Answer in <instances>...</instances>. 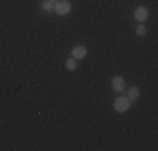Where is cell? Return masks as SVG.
<instances>
[{"label":"cell","mask_w":158,"mask_h":151,"mask_svg":"<svg viewBox=\"0 0 158 151\" xmlns=\"http://www.w3.org/2000/svg\"><path fill=\"white\" fill-rule=\"evenodd\" d=\"M113 108H114L116 112H121L123 114V112H126L128 109L131 108V101L128 99L126 96H118L114 99V103H113Z\"/></svg>","instance_id":"cell-1"},{"label":"cell","mask_w":158,"mask_h":151,"mask_svg":"<svg viewBox=\"0 0 158 151\" xmlns=\"http://www.w3.org/2000/svg\"><path fill=\"white\" fill-rule=\"evenodd\" d=\"M71 10H73V3L69 0H57V3L54 7V14L59 15V17H64V15L71 14Z\"/></svg>","instance_id":"cell-2"},{"label":"cell","mask_w":158,"mask_h":151,"mask_svg":"<svg viewBox=\"0 0 158 151\" xmlns=\"http://www.w3.org/2000/svg\"><path fill=\"white\" fill-rule=\"evenodd\" d=\"M111 89L118 94H125V91H126L125 77H123V76H114V77L111 79Z\"/></svg>","instance_id":"cell-3"},{"label":"cell","mask_w":158,"mask_h":151,"mask_svg":"<svg viewBox=\"0 0 158 151\" xmlns=\"http://www.w3.org/2000/svg\"><path fill=\"white\" fill-rule=\"evenodd\" d=\"M135 20L136 22H140V24H143V22H146L148 20V17H150V12H148V9H146L145 5H140V7H136L135 9Z\"/></svg>","instance_id":"cell-4"},{"label":"cell","mask_w":158,"mask_h":151,"mask_svg":"<svg viewBox=\"0 0 158 151\" xmlns=\"http://www.w3.org/2000/svg\"><path fill=\"white\" fill-rule=\"evenodd\" d=\"M88 55V49H86V45H74L73 49H71V57L76 59V60H82Z\"/></svg>","instance_id":"cell-5"},{"label":"cell","mask_w":158,"mask_h":151,"mask_svg":"<svg viewBox=\"0 0 158 151\" xmlns=\"http://www.w3.org/2000/svg\"><path fill=\"white\" fill-rule=\"evenodd\" d=\"M56 3H57V0H42V2H40V12H42L44 15L52 14L54 12Z\"/></svg>","instance_id":"cell-6"},{"label":"cell","mask_w":158,"mask_h":151,"mask_svg":"<svg viewBox=\"0 0 158 151\" xmlns=\"http://www.w3.org/2000/svg\"><path fill=\"white\" fill-rule=\"evenodd\" d=\"M125 92L128 94V99L130 101H136L138 97H140V88H138V86H131V88H128Z\"/></svg>","instance_id":"cell-7"},{"label":"cell","mask_w":158,"mask_h":151,"mask_svg":"<svg viewBox=\"0 0 158 151\" xmlns=\"http://www.w3.org/2000/svg\"><path fill=\"white\" fill-rule=\"evenodd\" d=\"M135 34H136L138 37H145L146 34H148V29H146L143 24H138L136 27H135Z\"/></svg>","instance_id":"cell-8"},{"label":"cell","mask_w":158,"mask_h":151,"mask_svg":"<svg viewBox=\"0 0 158 151\" xmlns=\"http://www.w3.org/2000/svg\"><path fill=\"white\" fill-rule=\"evenodd\" d=\"M76 67H77V60H76V59L69 57V59L66 60V69L69 71V72H73V71H76Z\"/></svg>","instance_id":"cell-9"}]
</instances>
